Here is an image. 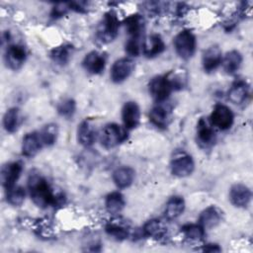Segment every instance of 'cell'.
<instances>
[{
    "label": "cell",
    "instance_id": "obj_1",
    "mask_svg": "<svg viewBox=\"0 0 253 253\" xmlns=\"http://www.w3.org/2000/svg\"><path fill=\"white\" fill-rule=\"evenodd\" d=\"M28 189L33 202L40 208L45 209L63 203L64 196L55 192L49 183L39 173H31L28 179Z\"/></svg>",
    "mask_w": 253,
    "mask_h": 253
},
{
    "label": "cell",
    "instance_id": "obj_2",
    "mask_svg": "<svg viewBox=\"0 0 253 253\" xmlns=\"http://www.w3.org/2000/svg\"><path fill=\"white\" fill-rule=\"evenodd\" d=\"M125 28L129 36L126 42V51L131 56H137L141 51L142 42L141 38L144 32V19L140 15H131L124 22Z\"/></svg>",
    "mask_w": 253,
    "mask_h": 253
},
{
    "label": "cell",
    "instance_id": "obj_3",
    "mask_svg": "<svg viewBox=\"0 0 253 253\" xmlns=\"http://www.w3.org/2000/svg\"><path fill=\"white\" fill-rule=\"evenodd\" d=\"M119 28H120V21L116 13L112 11L106 13L97 30L98 40L104 43L113 42L118 36Z\"/></svg>",
    "mask_w": 253,
    "mask_h": 253
},
{
    "label": "cell",
    "instance_id": "obj_4",
    "mask_svg": "<svg viewBox=\"0 0 253 253\" xmlns=\"http://www.w3.org/2000/svg\"><path fill=\"white\" fill-rule=\"evenodd\" d=\"M174 46L177 54L181 58H191L194 55L197 46L195 35L189 30H184L180 32L174 39Z\"/></svg>",
    "mask_w": 253,
    "mask_h": 253
},
{
    "label": "cell",
    "instance_id": "obj_5",
    "mask_svg": "<svg viewBox=\"0 0 253 253\" xmlns=\"http://www.w3.org/2000/svg\"><path fill=\"white\" fill-rule=\"evenodd\" d=\"M126 136V130L119 125L112 123L106 125L102 128L100 132V141L105 148L110 149L123 142Z\"/></svg>",
    "mask_w": 253,
    "mask_h": 253
},
{
    "label": "cell",
    "instance_id": "obj_6",
    "mask_svg": "<svg viewBox=\"0 0 253 253\" xmlns=\"http://www.w3.org/2000/svg\"><path fill=\"white\" fill-rule=\"evenodd\" d=\"M148 90L153 99L159 103L166 101L171 92L174 91L167 74L153 77L149 81Z\"/></svg>",
    "mask_w": 253,
    "mask_h": 253
},
{
    "label": "cell",
    "instance_id": "obj_7",
    "mask_svg": "<svg viewBox=\"0 0 253 253\" xmlns=\"http://www.w3.org/2000/svg\"><path fill=\"white\" fill-rule=\"evenodd\" d=\"M233 120L234 117L231 110L222 104L214 106L210 118L211 126H214L221 130L230 128L233 124Z\"/></svg>",
    "mask_w": 253,
    "mask_h": 253
},
{
    "label": "cell",
    "instance_id": "obj_8",
    "mask_svg": "<svg viewBox=\"0 0 253 253\" xmlns=\"http://www.w3.org/2000/svg\"><path fill=\"white\" fill-rule=\"evenodd\" d=\"M134 69V62L128 57L116 60L111 68V78L115 83H121L127 79Z\"/></svg>",
    "mask_w": 253,
    "mask_h": 253
},
{
    "label": "cell",
    "instance_id": "obj_9",
    "mask_svg": "<svg viewBox=\"0 0 253 253\" xmlns=\"http://www.w3.org/2000/svg\"><path fill=\"white\" fill-rule=\"evenodd\" d=\"M171 172L174 176L183 178L191 175L195 169L193 158L188 154H178L171 161Z\"/></svg>",
    "mask_w": 253,
    "mask_h": 253
},
{
    "label": "cell",
    "instance_id": "obj_10",
    "mask_svg": "<svg viewBox=\"0 0 253 253\" xmlns=\"http://www.w3.org/2000/svg\"><path fill=\"white\" fill-rule=\"evenodd\" d=\"M27 58L26 48L21 44H11L5 52V61L7 66L13 70H18L23 66Z\"/></svg>",
    "mask_w": 253,
    "mask_h": 253
},
{
    "label": "cell",
    "instance_id": "obj_11",
    "mask_svg": "<svg viewBox=\"0 0 253 253\" xmlns=\"http://www.w3.org/2000/svg\"><path fill=\"white\" fill-rule=\"evenodd\" d=\"M23 166L20 162H10L4 165L1 169V183L3 187L8 190L16 185V182L21 176Z\"/></svg>",
    "mask_w": 253,
    "mask_h": 253
},
{
    "label": "cell",
    "instance_id": "obj_12",
    "mask_svg": "<svg viewBox=\"0 0 253 253\" xmlns=\"http://www.w3.org/2000/svg\"><path fill=\"white\" fill-rule=\"evenodd\" d=\"M197 141L203 148L211 147L215 141V133L211 123L200 119L197 125Z\"/></svg>",
    "mask_w": 253,
    "mask_h": 253
},
{
    "label": "cell",
    "instance_id": "obj_13",
    "mask_svg": "<svg viewBox=\"0 0 253 253\" xmlns=\"http://www.w3.org/2000/svg\"><path fill=\"white\" fill-rule=\"evenodd\" d=\"M122 119L125 128L132 129L137 126L140 121V110L135 102H126L122 109Z\"/></svg>",
    "mask_w": 253,
    "mask_h": 253
},
{
    "label": "cell",
    "instance_id": "obj_14",
    "mask_svg": "<svg viewBox=\"0 0 253 253\" xmlns=\"http://www.w3.org/2000/svg\"><path fill=\"white\" fill-rule=\"evenodd\" d=\"M229 200L237 208H245L251 200V191L244 184H234L229 190Z\"/></svg>",
    "mask_w": 253,
    "mask_h": 253
},
{
    "label": "cell",
    "instance_id": "obj_15",
    "mask_svg": "<svg viewBox=\"0 0 253 253\" xmlns=\"http://www.w3.org/2000/svg\"><path fill=\"white\" fill-rule=\"evenodd\" d=\"M222 219V211L215 206H211L205 209L199 216V224L204 229L215 227Z\"/></svg>",
    "mask_w": 253,
    "mask_h": 253
},
{
    "label": "cell",
    "instance_id": "obj_16",
    "mask_svg": "<svg viewBox=\"0 0 253 253\" xmlns=\"http://www.w3.org/2000/svg\"><path fill=\"white\" fill-rule=\"evenodd\" d=\"M84 68L92 74H100L106 66V56L99 51L93 50L86 54L83 59Z\"/></svg>",
    "mask_w": 253,
    "mask_h": 253
},
{
    "label": "cell",
    "instance_id": "obj_17",
    "mask_svg": "<svg viewBox=\"0 0 253 253\" xmlns=\"http://www.w3.org/2000/svg\"><path fill=\"white\" fill-rule=\"evenodd\" d=\"M164 49L165 44L159 35H150L142 42L141 50L146 57H155L162 53Z\"/></svg>",
    "mask_w": 253,
    "mask_h": 253
},
{
    "label": "cell",
    "instance_id": "obj_18",
    "mask_svg": "<svg viewBox=\"0 0 253 253\" xmlns=\"http://www.w3.org/2000/svg\"><path fill=\"white\" fill-rule=\"evenodd\" d=\"M222 60V53L218 46L212 45L207 48L202 57V63L205 71L211 72L215 70L220 64Z\"/></svg>",
    "mask_w": 253,
    "mask_h": 253
},
{
    "label": "cell",
    "instance_id": "obj_19",
    "mask_svg": "<svg viewBox=\"0 0 253 253\" xmlns=\"http://www.w3.org/2000/svg\"><path fill=\"white\" fill-rule=\"evenodd\" d=\"M42 145L39 132H29L23 138L22 153L27 157H32L40 151Z\"/></svg>",
    "mask_w": 253,
    "mask_h": 253
},
{
    "label": "cell",
    "instance_id": "obj_20",
    "mask_svg": "<svg viewBox=\"0 0 253 253\" xmlns=\"http://www.w3.org/2000/svg\"><path fill=\"white\" fill-rule=\"evenodd\" d=\"M149 120L155 126L165 128L171 121V112L167 107L157 105L150 110Z\"/></svg>",
    "mask_w": 253,
    "mask_h": 253
},
{
    "label": "cell",
    "instance_id": "obj_21",
    "mask_svg": "<svg viewBox=\"0 0 253 253\" xmlns=\"http://www.w3.org/2000/svg\"><path fill=\"white\" fill-rule=\"evenodd\" d=\"M96 128L90 121L85 120L78 126L77 138L82 145L86 147L91 146L96 140Z\"/></svg>",
    "mask_w": 253,
    "mask_h": 253
},
{
    "label": "cell",
    "instance_id": "obj_22",
    "mask_svg": "<svg viewBox=\"0 0 253 253\" xmlns=\"http://www.w3.org/2000/svg\"><path fill=\"white\" fill-rule=\"evenodd\" d=\"M134 179V170L128 166H123L116 169L113 173V180L120 189L129 187Z\"/></svg>",
    "mask_w": 253,
    "mask_h": 253
},
{
    "label": "cell",
    "instance_id": "obj_23",
    "mask_svg": "<svg viewBox=\"0 0 253 253\" xmlns=\"http://www.w3.org/2000/svg\"><path fill=\"white\" fill-rule=\"evenodd\" d=\"M184 210H185L184 199L179 196H174L168 200L164 210V214L167 219H175L183 213Z\"/></svg>",
    "mask_w": 253,
    "mask_h": 253
},
{
    "label": "cell",
    "instance_id": "obj_24",
    "mask_svg": "<svg viewBox=\"0 0 253 253\" xmlns=\"http://www.w3.org/2000/svg\"><path fill=\"white\" fill-rule=\"evenodd\" d=\"M242 63V55L237 50H230L228 51L224 57H222L221 64L223 69L228 74L235 73L241 66Z\"/></svg>",
    "mask_w": 253,
    "mask_h": 253
},
{
    "label": "cell",
    "instance_id": "obj_25",
    "mask_svg": "<svg viewBox=\"0 0 253 253\" xmlns=\"http://www.w3.org/2000/svg\"><path fill=\"white\" fill-rule=\"evenodd\" d=\"M249 93V87L244 81L235 82L228 91V100L233 104L243 103Z\"/></svg>",
    "mask_w": 253,
    "mask_h": 253
},
{
    "label": "cell",
    "instance_id": "obj_26",
    "mask_svg": "<svg viewBox=\"0 0 253 253\" xmlns=\"http://www.w3.org/2000/svg\"><path fill=\"white\" fill-rule=\"evenodd\" d=\"M106 232L117 240H124L129 234L128 226L121 220H110L106 225Z\"/></svg>",
    "mask_w": 253,
    "mask_h": 253
},
{
    "label": "cell",
    "instance_id": "obj_27",
    "mask_svg": "<svg viewBox=\"0 0 253 253\" xmlns=\"http://www.w3.org/2000/svg\"><path fill=\"white\" fill-rule=\"evenodd\" d=\"M72 46L70 44H61L51 49L50 58L57 65H65L72 54Z\"/></svg>",
    "mask_w": 253,
    "mask_h": 253
},
{
    "label": "cell",
    "instance_id": "obj_28",
    "mask_svg": "<svg viewBox=\"0 0 253 253\" xmlns=\"http://www.w3.org/2000/svg\"><path fill=\"white\" fill-rule=\"evenodd\" d=\"M126 202L124 196L119 192H113L106 197L105 206L110 213L118 214L125 208Z\"/></svg>",
    "mask_w": 253,
    "mask_h": 253
},
{
    "label": "cell",
    "instance_id": "obj_29",
    "mask_svg": "<svg viewBox=\"0 0 253 253\" xmlns=\"http://www.w3.org/2000/svg\"><path fill=\"white\" fill-rule=\"evenodd\" d=\"M143 233L144 235L152 238H161L165 235L166 233V226L165 224L156 218L148 220L144 225H143Z\"/></svg>",
    "mask_w": 253,
    "mask_h": 253
},
{
    "label": "cell",
    "instance_id": "obj_30",
    "mask_svg": "<svg viewBox=\"0 0 253 253\" xmlns=\"http://www.w3.org/2000/svg\"><path fill=\"white\" fill-rule=\"evenodd\" d=\"M20 125V114L17 108H10L3 117V126L8 132L17 130Z\"/></svg>",
    "mask_w": 253,
    "mask_h": 253
},
{
    "label": "cell",
    "instance_id": "obj_31",
    "mask_svg": "<svg viewBox=\"0 0 253 253\" xmlns=\"http://www.w3.org/2000/svg\"><path fill=\"white\" fill-rule=\"evenodd\" d=\"M181 231L183 233V235L192 241H200L203 239L204 235H205V229L198 223H188L185 224L182 228Z\"/></svg>",
    "mask_w": 253,
    "mask_h": 253
},
{
    "label": "cell",
    "instance_id": "obj_32",
    "mask_svg": "<svg viewBox=\"0 0 253 253\" xmlns=\"http://www.w3.org/2000/svg\"><path fill=\"white\" fill-rule=\"evenodd\" d=\"M39 133L43 145H52L57 139L58 128L55 124H47Z\"/></svg>",
    "mask_w": 253,
    "mask_h": 253
},
{
    "label": "cell",
    "instance_id": "obj_33",
    "mask_svg": "<svg viewBox=\"0 0 253 253\" xmlns=\"http://www.w3.org/2000/svg\"><path fill=\"white\" fill-rule=\"evenodd\" d=\"M7 202L14 206V207H18L21 206L24 201H25V197H26V192L25 189L21 186H14L10 189L7 190Z\"/></svg>",
    "mask_w": 253,
    "mask_h": 253
},
{
    "label": "cell",
    "instance_id": "obj_34",
    "mask_svg": "<svg viewBox=\"0 0 253 253\" xmlns=\"http://www.w3.org/2000/svg\"><path fill=\"white\" fill-rule=\"evenodd\" d=\"M57 112L64 118H70L75 112V102L72 99H65L57 106Z\"/></svg>",
    "mask_w": 253,
    "mask_h": 253
},
{
    "label": "cell",
    "instance_id": "obj_35",
    "mask_svg": "<svg viewBox=\"0 0 253 253\" xmlns=\"http://www.w3.org/2000/svg\"><path fill=\"white\" fill-rule=\"evenodd\" d=\"M70 9L69 3H58L54 6V8H52L51 11V16L53 18H58V17H62L63 15H65L67 13V11Z\"/></svg>",
    "mask_w": 253,
    "mask_h": 253
},
{
    "label": "cell",
    "instance_id": "obj_36",
    "mask_svg": "<svg viewBox=\"0 0 253 253\" xmlns=\"http://www.w3.org/2000/svg\"><path fill=\"white\" fill-rule=\"evenodd\" d=\"M204 250L209 251V252H218V251H220V248L216 244H208L204 248Z\"/></svg>",
    "mask_w": 253,
    "mask_h": 253
}]
</instances>
